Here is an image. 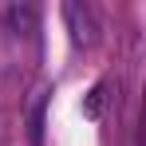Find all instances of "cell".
<instances>
[{"label": "cell", "mask_w": 146, "mask_h": 146, "mask_svg": "<svg viewBox=\"0 0 146 146\" xmlns=\"http://www.w3.org/2000/svg\"><path fill=\"white\" fill-rule=\"evenodd\" d=\"M8 24L16 28V32H20V28L32 32V28H36V12H32V8H8Z\"/></svg>", "instance_id": "7a4b0ae2"}, {"label": "cell", "mask_w": 146, "mask_h": 146, "mask_svg": "<svg viewBox=\"0 0 146 146\" xmlns=\"http://www.w3.org/2000/svg\"><path fill=\"white\" fill-rule=\"evenodd\" d=\"M63 20H67L71 40L79 44V48H91V44H95V20H91L87 8H79V4H63Z\"/></svg>", "instance_id": "6da1fadb"}, {"label": "cell", "mask_w": 146, "mask_h": 146, "mask_svg": "<svg viewBox=\"0 0 146 146\" xmlns=\"http://www.w3.org/2000/svg\"><path fill=\"white\" fill-rule=\"evenodd\" d=\"M40 134H44V99L32 107V146H40Z\"/></svg>", "instance_id": "277c9868"}, {"label": "cell", "mask_w": 146, "mask_h": 146, "mask_svg": "<svg viewBox=\"0 0 146 146\" xmlns=\"http://www.w3.org/2000/svg\"><path fill=\"white\" fill-rule=\"evenodd\" d=\"M99 111H103V83H95L91 95H87V103H83V115L87 119H99Z\"/></svg>", "instance_id": "3957f363"}]
</instances>
